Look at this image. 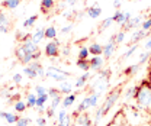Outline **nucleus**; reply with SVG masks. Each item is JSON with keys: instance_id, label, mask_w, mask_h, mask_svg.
Instances as JSON below:
<instances>
[{"instance_id": "1", "label": "nucleus", "mask_w": 151, "mask_h": 126, "mask_svg": "<svg viewBox=\"0 0 151 126\" xmlns=\"http://www.w3.org/2000/svg\"><path fill=\"white\" fill-rule=\"evenodd\" d=\"M137 105L144 110H151V87L148 80H142L138 84V90L134 96Z\"/></svg>"}, {"instance_id": "2", "label": "nucleus", "mask_w": 151, "mask_h": 126, "mask_svg": "<svg viewBox=\"0 0 151 126\" xmlns=\"http://www.w3.org/2000/svg\"><path fill=\"white\" fill-rule=\"evenodd\" d=\"M121 93H122V86H118V87H115L113 90H111V93L108 94V97H106V100H105V103H103V106H102L103 116H105V115H108V113H109V110L115 106V103L118 102V99H119Z\"/></svg>"}, {"instance_id": "3", "label": "nucleus", "mask_w": 151, "mask_h": 126, "mask_svg": "<svg viewBox=\"0 0 151 126\" xmlns=\"http://www.w3.org/2000/svg\"><path fill=\"white\" fill-rule=\"evenodd\" d=\"M45 77L52 78L54 81H58V83H64V81H67L68 77H71V74L68 71L58 68V67H48L45 71Z\"/></svg>"}, {"instance_id": "4", "label": "nucleus", "mask_w": 151, "mask_h": 126, "mask_svg": "<svg viewBox=\"0 0 151 126\" xmlns=\"http://www.w3.org/2000/svg\"><path fill=\"white\" fill-rule=\"evenodd\" d=\"M45 55L48 57V58H57L58 54H60V41H50L47 45H45Z\"/></svg>"}, {"instance_id": "5", "label": "nucleus", "mask_w": 151, "mask_h": 126, "mask_svg": "<svg viewBox=\"0 0 151 126\" xmlns=\"http://www.w3.org/2000/svg\"><path fill=\"white\" fill-rule=\"evenodd\" d=\"M112 19H113V22L119 23L121 26H125V25H127V22H128V20H131V13H129V12L122 13L121 10H116V12H115V15L112 16Z\"/></svg>"}, {"instance_id": "6", "label": "nucleus", "mask_w": 151, "mask_h": 126, "mask_svg": "<svg viewBox=\"0 0 151 126\" xmlns=\"http://www.w3.org/2000/svg\"><path fill=\"white\" fill-rule=\"evenodd\" d=\"M99 97H100V94L99 93H90L81 103L86 106V109L89 107H96L97 106V100H99Z\"/></svg>"}, {"instance_id": "7", "label": "nucleus", "mask_w": 151, "mask_h": 126, "mask_svg": "<svg viewBox=\"0 0 151 126\" xmlns=\"http://www.w3.org/2000/svg\"><path fill=\"white\" fill-rule=\"evenodd\" d=\"M76 123L80 126H93V123H92V120H90V117H89L87 113H77Z\"/></svg>"}, {"instance_id": "8", "label": "nucleus", "mask_w": 151, "mask_h": 126, "mask_svg": "<svg viewBox=\"0 0 151 126\" xmlns=\"http://www.w3.org/2000/svg\"><path fill=\"white\" fill-rule=\"evenodd\" d=\"M89 64H90V70H94V71H100L102 70V65H103V58L100 55L97 57H92L89 59Z\"/></svg>"}, {"instance_id": "9", "label": "nucleus", "mask_w": 151, "mask_h": 126, "mask_svg": "<svg viewBox=\"0 0 151 126\" xmlns=\"http://www.w3.org/2000/svg\"><path fill=\"white\" fill-rule=\"evenodd\" d=\"M22 47H23V49H25V52L26 54H35V52H38L39 49H38V45L32 41V39H29V41H26V42H23V44H20Z\"/></svg>"}, {"instance_id": "10", "label": "nucleus", "mask_w": 151, "mask_h": 126, "mask_svg": "<svg viewBox=\"0 0 151 126\" xmlns=\"http://www.w3.org/2000/svg\"><path fill=\"white\" fill-rule=\"evenodd\" d=\"M86 13H87L89 18L97 19L102 15V9H100V6H97V3H94L92 7H87V9H86Z\"/></svg>"}, {"instance_id": "11", "label": "nucleus", "mask_w": 151, "mask_h": 126, "mask_svg": "<svg viewBox=\"0 0 151 126\" xmlns=\"http://www.w3.org/2000/svg\"><path fill=\"white\" fill-rule=\"evenodd\" d=\"M55 6V0H41V12L44 15H48L50 10H52Z\"/></svg>"}, {"instance_id": "12", "label": "nucleus", "mask_w": 151, "mask_h": 126, "mask_svg": "<svg viewBox=\"0 0 151 126\" xmlns=\"http://www.w3.org/2000/svg\"><path fill=\"white\" fill-rule=\"evenodd\" d=\"M144 38H150V32H145V31H137V32H134L131 36V45L132 44H137V42H139L141 39H144ZM129 45V47H131Z\"/></svg>"}, {"instance_id": "13", "label": "nucleus", "mask_w": 151, "mask_h": 126, "mask_svg": "<svg viewBox=\"0 0 151 126\" xmlns=\"http://www.w3.org/2000/svg\"><path fill=\"white\" fill-rule=\"evenodd\" d=\"M115 47H116V44H113V42H109V44H106V45H103V58H111L113 54V51H115Z\"/></svg>"}, {"instance_id": "14", "label": "nucleus", "mask_w": 151, "mask_h": 126, "mask_svg": "<svg viewBox=\"0 0 151 126\" xmlns=\"http://www.w3.org/2000/svg\"><path fill=\"white\" fill-rule=\"evenodd\" d=\"M89 78H90V72H84L81 77H78L77 78V81H76V89H81L83 86H86L87 84V81H89Z\"/></svg>"}, {"instance_id": "15", "label": "nucleus", "mask_w": 151, "mask_h": 126, "mask_svg": "<svg viewBox=\"0 0 151 126\" xmlns=\"http://www.w3.org/2000/svg\"><path fill=\"white\" fill-rule=\"evenodd\" d=\"M89 52L90 55H93V57H97V55H102L103 54V45H99V44H92L90 47H89Z\"/></svg>"}, {"instance_id": "16", "label": "nucleus", "mask_w": 151, "mask_h": 126, "mask_svg": "<svg viewBox=\"0 0 151 126\" xmlns=\"http://www.w3.org/2000/svg\"><path fill=\"white\" fill-rule=\"evenodd\" d=\"M44 38H45V28H38L37 32L32 34V41H34L37 45L44 39Z\"/></svg>"}, {"instance_id": "17", "label": "nucleus", "mask_w": 151, "mask_h": 126, "mask_svg": "<svg viewBox=\"0 0 151 126\" xmlns=\"http://www.w3.org/2000/svg\"><path fill=\"white\" fill-rule=\"evenodd\" d=\"M48 99H50L48 93H47V94H44V96H41V97H38L37 106H35V107H37L39 112H44V110H45V103H47V100H48Z\"/></svg>"}, {"instance_id": "18", "label": "nucleus", "mask_w": 151, "mask_h": 126, "mask_svg": "<svg viewBox=\"0 0 151 126\" xmlns=\"http://www.w3.org/2000/svg\"><path fill=\"white\" fill-rule=\"evenodd\" d=\"M141 19H142V16L139 15V16H135L134 19L128 20V22H127V25L124 26V29H125V31H129V29H132V28L138 26V25H139V22H141Z\"/></svg>"}, {"instance_id": "19", "label": "nucleus", "mask_w": 151, "mask_h": 126, "mask_svg": "<svg viewBox=\"0 0 151 126\" xmlns=\"http://www.w3.org/2000/svg\"><path fill=\"white\" fill-rule=\"evenodd\" d=\"M74 102H76V96H74V94H67V96L63 99L61 106H63V109H67V107H70V106H71Z\"/></svg>"}, {"instance_id": "20", "label": "nucleus", "mask_w": 151, "mask_h": 126, "mask_svg": "<svg viewBox=\"0 0 151 126\" xmlns=\"http://www.w3.org/2000/svg\"><path fill=\"white\" fill-rule=\"evenodd\" d=\"M138 71H139V64H134V65H129L128 68H125V70H124V75H127V77H132V75H135Z\"/></svg>"}, {"instance_id": "21", "label": "nucleus", "mask_w": 151, "mask_h": 126, "mask_svg": "<svg viewBox=\"0 0 151 126\" xmlns=\"http://www.w3.org/2000/svg\"><path fill=\"white\" fill-rule=\"evenodd\" d=\"M20 1L22 0H4L1 4H3V7H6L9 10H13V9H16L19 4H20Z\"/></svg>"}, {"instance_id": "22", "label": "nucleus", "mask_w": 151, "mask_h": 126, "mask_svg": "<svg viewBox=\"0 0 151 126\" xmlns=\"http://www.w3.org/2000/svg\"><path fill=\"white\" fill-rule=\"evenodd\" d=\"M60 91H61V94H71V91H73V86L68 83V81H64V83H61V86H60Z\"/></svg>"}, {"instance_id": "23", "label": "nucleus", "mask_w": 151, "mask_h": 126, "mask_svg": "<svg viewBox=\"0 0 151 126\" xmlns=\"http://www.w3.org/2000/svg\"><path fill=\"white\" fill-rule=\"evenodd\" d=\"M76 65L80 68V70H83L84 72H87L90 70V64H89V59H77V62H76Z\"/></svg>"}, {"instance_id": "24", "label": "nucleus", "mask_w": 151, "mask_h": 126, "mask_svg": "<svg viewBox=\"0 0 151 126\" xmlns=\"http://www.w3.org/2000/svg\"><path fill=\"white\" fill-rule=\"evenodd\" d=\"M37 100H38V96L35 93L28 94V97H26V106L28 107H35L37 106Z\"/></svg>"}, {"instance_id": "25", "label": "nucleus", "mask_w": 151, "mask_h": 126, "mask_svg": "<svg viewBox=\"0 0 151 126\" xmlns=\"http://www.w3.org/2000/svg\"><path fill=\"white\" fill-rule=\"evenodd\" d=\"M45 38L54 41L57 39V29L55 26H50V28H45Z\"/></svg>"}, {"instance_id": "26", "label": "nucleus", "mask_w": 151, "mask_h": 126, "mask_svg": "<svg viewBox=\"0 0 151 126\" xmlns=\"http://www.w3.org/2000/svg\"><path fill=\"white\" fill-rule=\"evenodd\" d=\"M16 39H18L20 44H23V42H26V41H29V39H32V34H25V32H18V35H16Z\"/></svg>"}, {"instance_id": "27", "label": "nucleus", "mask_w": 151, "mask_h": 126, "mask_svg": "<svg viewBox=\"0 0 151 126\" xmlns=\"http://www.w3.org/2000/svg\"><path fill=\"white\" fill-rule=\"evenodd\" d=\"M38 20V15H32L31 18H28L23 22V28H32L35 25V22Z\"/></svg>"}, {"instance_id": "28", "label": "nucleus", "mask_w": 151, "mask_h": 126, "mask_svg": "<svg viewBox=\"0 0 151 126\" xmlns=\"http://www.w3.org/2000/svg\"><path fill=\"white\" fill-rule=\"evenodd\" d=\"M26 109H28V106H26V102L18 100V102L15 103V110H16L18 113H23V112H25Z\"/></svg>"}, {"instance_id": "29", "label": "nucleus", "mask_w": 151, "mask_h": 126, "mask_svg": "<svg viewBox=\"0 0 151 126\" xmlns=\"http://www.w3.org/2000/svg\"><path fill=\"white\" fill-rule=\"evenodd\" d=\"M15 55H16V58H18L19 61H22V59H23V58H25V57H26V52H25V49H23V47H22V45H19L18 48H16V49H15Z\"/></svg>"}, {"instance_id": "30", "label": "nucleus", "mask_w": 151, "mask_h": 126, "mask_svg": "<svg viewBox=\"0 0 151 126\" xmlns=\"http://www.w3.org/2000/svg\"><path fill=\"white\" fill-rule=\"evenodd\" d=\"M23 74H26L29 78H37L38 77V72L34 68H31L29 65H26V68H23Z\"/></svg>"}, {"instance_id": "31", "label": "nucleus", "mask_w": 151, "mask_h": 126, "mask_svg": "<svg viewBox=\"0 0 151 126\" xmlns=\"http://www.w3.org/2000/svg\"><path fill=\"white\" fill-rule=\"evenodd\" d=\"M90 55L89 52V48L87 47H81L80 51H78V59H87V57Z\"/></svg>"}, {"instance_id": "32", "label": "nucleus", "mask_w": 151, "mask_h": 126, "mask_svg": "<svg viewBox=\"0 0 151 126\" xmlns=\"http://www.w3.org/2000/svg\"><path fill=\"white\" fill-rule=\"evenodd\" d=\"M112 23H113V19H112V18L105 19V20H103V22L100 23V26H99V31H100V32H102V31H105V29H106V28H109V26H111Z\"/></svg>"}, {"instance_id": "33", "label": "nucleus", "mask_w": 151, "mask_h": 126, "mask_svg": "<svg viewBox=\"0 0 151 126\" xmlns=\"http://www.w3.org/2000/svg\"><path fill=\"white\" fill-rule=\"evenodd\" d=\"M29 123H31V119H29V117L19 116L18 122H16V126H29Z\"/></svg>"}, {"instance_id": "34", "label": "nucleus", "mask_w": 151, "mask_h": 126, "mask_svg": "<svg viewBox=\"0 0 151 126\" xmlns=\"http://www.w3.org/2000/svg\"><path fill=\"white\" fill-rule=\"evenodd\" d=\"M18 119H19L18 115H13V113H9V112H7V115H6V122H7V123H10V125H12V123H16Z\"/></svg>"}, {"instance_id": "35", "label": "nucleus", "mask_w": 151, "mask_h": 126, "mask_svg": "<svg viewBox=\"0 0 151 126\" xmlns=\"http://www.w3.org/2000/svg\"><path fill=\"white\" fill-rule=\"evenodd\" d=\"M137 49H138V45H135V44H134V45H131V47L128 48V51H127V52L124 54V59H127V58H129V57H131V55L134 54V52H135Z\"/></svg>"}, {"instance_id": "36", "label": "nucleus", "mask_w": 151, "mask_h": 126, "mask_svg": "<svg viewBox=\"0 0 151 126\" xmlns=\"http://www.w3.org/2000/svg\"><path fill=\"white\" fill-rule=\"evenodd\" d=\"M151 52L150 51H145V52H142V54L139 55V65H142V64H145V61H148V58H150Z\"/></svg>"}, {"instance_id": "37", "label": "nucleus", "mask_w": 151, "mask_h": 126, "mask_svg": "<svg viewBox=\"0 0 151 126\" xmlns=\"http://www.w3.org/2000/svg\"><path fill=\"white\" fill-rule=\"evenodd\" d=\"M141 28H142V31H145V32H150V31H151V18L145 19V20L141 23Z\"/></svg>"}, {"instance_id": "38", "label": "nucleus", "mask_w": 151, "mask_h": 126, "mask_svg": "<svg viewBox=\"0 0 151 126\" xmlns=\"http://www.w3.org/2000/svg\"><path fill=\"white\" fill-rule=\"evenodd\" d=\"M48 96H50L51 99H54V97H57V96H61V91H60V89L51 87V89H48Z\"/></svg>"}, {"instance_id": "39", "label": "nucleus", "mask_w": 151, "mask_h": 126, "mask_svg": "<svg viewBox=\"0 0 151 126\" xmlns=\"http://www.w3.org/2000/svg\"><path fill=\"white\" fill-rule=\"evenodd\" d=\"M137 90H138V86H134V87H131V89H128L127 93H125V97H127V99L134 97V96H135V93H137Z\"/></svg>"}, {"instance_id": "40", "label": "nucleus", "mask_w": 151, "mask_h": 126, "mask_svg": "<svg viewBox=\"0 0 151 126\" xmlns=\"http://www.w3.org/2000/svg\"><path fill=\"white\" fill-rule=\"evenodd\" d=\"M48 90L45 89V87H42V86H37L35 87V94H37L38 97H41V96H44V94H47Z\"/></svg>"}, {"instance_id": "41", "label": "nucleus", "mask_w": 151, "mask_h": 126, "mask_svg": "<svg viewBox=\"0 0 151 126\" xmlns=\"http://www.w3.org/2000/svg\"><path fill=\"white\" fill-rule=\"evenodd\" d=\"M102 117H103V112H102V107L99 109L97 112H96V117H94V122H93V126H96L100 120H102Z\"/></svg>"}, {"instance_id": "42", "label": "nucleus", "mask_w": 151, "mask_h": 126, "mask_svg": "<svg viewBox=\"0 0 151 126\" xmlns=\"http://www.w3.org/2000/svg\"><path fill=\"white\" fill-rule=\"evenodd\" d=\"M73 28H74V23H70V25H67V26H63L61 34H68V32L73 31Z\"/></svg>"}, {"instance_id": "43", "label": "nucleus", "mask_w": 151, "mask_h": 126, "mask_svg": "<svg viewBox=\"0 0 151 126\" xmlns=\"http://www.w3.org/2000/svg\"><path fill=\"white\" fill-rule=\"evenodd\" d=\"M124 39H125V31H121L116 34V44H121Z\"/></svg>"}, {"instance_id": "44", "label": "nucleus", "mask_w": 151, "mask_h": 126, "mask_svg": "<svg viewBox=\"0 0 151 126\" xmlns=\"http://www.w3.org/2000/svg\"><path fill=\"white\" fill-rule=\"evenodd\" d=\"M4 23H7V18H6V13L0 9V26L4 25Z\"/></svg>"}, {"instance_id": "45", "label": "nucleus", "mask_w": 151, "mask_h": 126, "mask_svg": "<svg viewBox=\"0 0 151 126\" xmlns=\"http://www.w3.org/2000/svg\"><path fill=\"white\" fill-rule=\"evenodd\" d=\"M57 126H71V123H70V116L67 115V117H65L63 122H60Z\"/></svg>"}, {"instance_id": "46", "label": "nucleus", "mask_w": 151, "mask_h": 126, "mask_svg": "<svg viewBox=\"0 0 151 126\" xmlns=\"http://www.w3.org/2000/svg\"><path fill=\"white\" fill-rule=\"evenodd\" d=\"M13 83H15V84H20V83H22V74H15V75H13Z\"/></svg>"}, {"instance_id": "47", "label": "nucleus", "mask_w": 151, "mask_h": 126, "mask_svg": "<svg viewBox=\"0 0 151 126\" xmlns=\"http://www.w3.org/2000/svg\"><path fill=\"white\" fill-rule=\"evenodd\" d=\"M37 125L38 126H45L47 125V119H45V117H38L37 119Z\"/></svg>"}, {"instance_id": "48", "label": "nucleus", "mask_w": 151, "mask_h": 126, "mask_svg": "<svg viewBox=\"0 0 151 126\" xmlns=\"http://www.w3.org/2000/svg\"><path fill=\"white\" fill-rule=\"evenodd\" d=\"M63 55H64V57H68V55H70V47H68V45H65V47L63 48Z\"/></svg>"}, {"instance_id": "49", "label": "nucleus", "mask_w": 151, "mask_h": 126, "mask_svg": "<svg viewBox=\"0 0 151 126\" xmlns=\"http://www.w3.org/2000/svg\"><path fill=\"white\" fill-rule=\"evenodd\" d=\"M144 48H145V51H151V36L148 38V41L145 42V45H144Z\"/></svg>"}, {"instance_id": "50", "label": "nucleus", "mask_w": 151, "mask_h": 126, "mask_svg": "<svg viewBox=\"0 0 151 126\" xmlns=\"http://www.w3.org/2000/svg\"><path fill=\"white\" fill-rule=\"evenodd\" d=\"M9 29H10V28H9V26H7V25H6V23H4V25H1V26H0V31H1V32H3V34H6V32H9Z\"/></svg>"}, {"instance_id": "51", "label": "nucleus", "mask_w": 151, "mask_h": 126, "mask_svg": "<svg viewBox=\"0 0 151 126\" xmlns=\"http://www.w3.org/2000/svg\"><path fill=\"white\" fill-rule=\"evenodd\" d=\"M121 3H122L121 0H115V1H113V7H116V9H119V6H121Z\"/></svg>"}, {"instance_id": "52", "label": "nucleus", "mask_w": 151, "mask_h": 126, "mask_svg": "<svg viewBox=\"0 0 151 126\" xmlns=\"http://www.w3.org/2000/svg\"><path fill=\"white\" fill-rule=\"evenodd\" d=\"M39 57H41V51L35 52V54H34V61H38V59H39Z\"/></svg>"}, {"instance_id": "53", "label": "nucleus", "mask_w": 151, "mask_h": 126, "mask_svg": "<svg viewBox=\"0 0 151 126\" xmlns=\"http://www.w3.org/2000/svg\"><path fill=\"white\" fill-rule=\"evenodd\" d=\"M76 1H77V0H65V3H67V4H70V6H74Z\"/></svg>"}, {"instance_id": "54", "label": "nucleus", "mask_w": 151, "mask_h": 126, "mask_svg": "<svg viewBox=\"0 0 151 126\" xmlns=\"http://www.w3.org/2000/svg\"><path fill=\"white\" fill-rule=\"evenodd\" d=\"M6 115H7V112H0V117L1 119H6Z\"/></svg>"}, {"instance_id": "55", "label": "nucleus", "mask_w": 151, "mask_h": 126, "mask_svg": "<svg viewBox=\"0 0 151 126\" xmlns=\"http://www.w3.org/2000/svg\"><path fill=\"white\" fill-rule=\"evenodd\" d=\"M147 80H148V84H150V87H151V71L148 72V78Z\"/></svg>"}, {"instance_id": "56", "label": "nucleus", "mask_w": 151, "mask_h": 126, "mask_svg": "<svg viewBox=\"0 0 151 126\" xmlns=\"http://www.w3.org/2000/svg\"><path fill=\"white\" fill-rule=\"evenodd\" d=\"M121 1H124V0H121Z\"/></svg>"}]
</instances>
